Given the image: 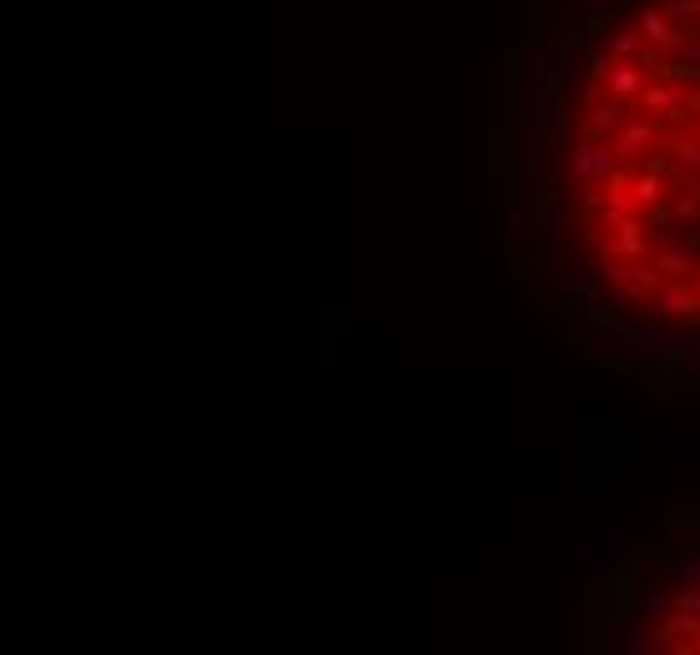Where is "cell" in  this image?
I'll use <instances>...</instances> for the list:
<instances>
[{"label": "cell", "instance_id": "6da1fadb", "mask_svg": "<svg viewBox=\"0 0 700 655\" xmlns=\"http://www.w3.org/2000/svg\"><path fill=\"white\" fill-rule=\"evenodd\" d=\"M675 137V127L665 121V116H645V111H625V121L610 131V146H615V156H620L625 167L630 162H640L645 152H655L660 142H670Z\"/></svg>", "mask_w": 700, "mask_h": 655}, {"label": "cell", "instance_id": "7a4b0ae2", "mask_svg": "<svg viewBox=\"0 0 700 655\" xmlns=\"http://www.w3.org/2000/svg\"><path fill=\"white\" fill-rule=\"evenodd\" d=\"M570 177L580 181V192H599V181L610 177L615 167H620V156H615L610 142H595V137H580V142L570 146Z\"/></svg>", "mask_w": 700, "mask_h": 655}, {"label": "cell", "instance_id": "3957f363", "mask_svg": "<svg viewBox=\"0 0 700 655\" xmlns=\"http://www.w3.org/2000/svg\"><path fill=\"white\" fill-rule=\"evenodd\" d=\"M650 227H645V217L640 212H625L615 227H599L595 232V252H605V257H650Z\"/></svg>", "mask_w": 700, "mask_h": 655}, {"label": "cell", "instance_id": "277c9868", "mask_svg": "<svg viewBox=\"0 0 700 655\" xmlns=\"http://www.w3.org/2000/svg\"><path fill=\"white\" fill-rule=\"evenodd\" d=\"M700 308V288L696 278H665L660 288H655V303H650V313H660V318H690V313Z\"/></svg>", "mask_w": 700, "mask_h": 655}, {"label": "cell", "instance_id": "5b68a950", "mask_svg": "<svg viewBox=\"0 0 700 655\" xmlns=\"http://www.w3.org/2000/svg\"><path fill=\"white\" fill-rule=\"evenodd\" d=\"M625 111H630V106H625V102H615V96H605V91H599L595 102L585 106V116H580V137H595V142H610V131L625 121Z\"/></svg>", "mask_w": 700, "mask_h": 655}, {"label": "cell", "instance_id": "8992f818", "mask_svg": "<svg viewBox=\"0 0 700 655\" xmlns=\"http://www.w3.org/2000/svg\"><path fill=\"white\" fill-rule=\"evenodd\" d=\"M645 262L655 272H665V278H696V272H700V252H696V247H686L680 237H670V243H660V247H650Z\"/></svg>", "mask_w": 700, "mask_h": 655}, {"label": "cell", "instance_id": "52a82bcc", "mask_svg": "<svg viewBox=\"0 0 700 655\" xmlns=\"http://www.w3.org/2000/svg\"><path fill=\"white\" fill-rule=\"evenodd\" d=\"M640 570H645V554H630V560H625V565L610 575L615 615H620V620L630 615V610H640V605H645V600H640V585H635V580H640Z\"/></svg>", "mask_w": 700, "mask_h": 655}, {"label": "cell", "instance_id": "ba28073f", "mask_svg": "<svg viewBox=\"0 0 700 655\" xmlns=\"http://www.w3.org/2000/svg\"><path fill=\"white\" fill-rule=\"evenodd\" d=\"M645 66L640 61H615L610 66V76L599 81V91H605V96H615V102H630V96H640V86H645Z\"/></svg>", "mask_w": 700, "mask_h": 655}, {"label": "cell", "instance_id": "9c48e42d", "mask_svg": "<svg viewBox=\"0 0 700 655\" xmlns=\"http://www.w3.org/2000/svg\"><path fill=\"white\" fill-rule=\"evenodd\" d=\"M630 197H635V212H645V207H655L660 197H670V187H665V177H655V172L640 167L635 181H630Z\"/></svg>", "mask_w": 700, "mask_h": 655}, {"label": "cell", "instance_id": "30bf717a", "mask_svg": "<svg viewBox=\"0 0 700 655\" xmlns=\"http://www.w3.org/2000/svg\"><path fill=\"white\" fill-rule=\"evenodd\" d=\"M675 227H700V187L696 181H690V187H680V192H675Z\"/></svg>", "mask_w": 700, "mask_h": 655}, {"label": "cell", "instance_id": "8fae6325", "mask_svg": "<svg viewBox=\"0 0 700 655\" xmlns=\"http://www.w3.org/2000/svg\"><path fill=\"white\" fill-rule=\"evenodd\" d=\"M640 217H645V227L650 232H660V243H670V237H680V232H675V207L665 202H655V207H645V212H640Z\"/></svg>", "mask_w": 700, "mask_h": 655}, {"label": "cell", "instance_id": "7c38bea8", "mask_svg": "<svg viewBox=\"0 0 700 655\" xmlns=\"http://www.w3.org/2000/svg\"><path fill=\"white\" fill-rule=\"evenodd\" d=\"M660 11L670 15L675 26H686L690 36H700V0H660Z\"/></svg>", "mask_w": 700, "mask_h": 655}, {"label": "cell", "instance_id": "4fadbf2b", "mask_svg": "<svg viewBox=\"0 0 700 655\" xmlns=\"http://www.w3.org/2000/svg\"><path fill=\"white\" fill-rule=\"evenodd\" d=\"M640 46H645V36H640V26L635 31H615V36H610V46H605V51H610V61H635V56H640Z\"/></svg>", "mask_w": 700, "mask_h": 655}, {"label": "cell", "instance_id": "5bb4252c", "mask_svg": "<svg viewBox=\"0 0 700 655\" xmlns=\"http://www.w3.org/2000/svg\"><path fill=\"white\" fill-rule=\"evenodd\" d=\"M670 529H675V535H700V514L696 509H675L670 514Z\"/></svg>", "mask_w": 700, "mask_h": 655}, {"label": "cell", "instance_id": "9a60e30c", "mask_svg": "<svg viewBox=\"0 0 700 655\" xmlns=\"http://www.w3.org/2000/svg\"><path fill=\"white\" fill-rule=\"evenodd\" d=\"M545 131H549V142L560 146V142H564V137H570V111H549Z\"/></svg>", "mask_w": 700, "mask_h": 655}, {"label": "cell", "instance_id": "2e32d148", "mask_svg": "<svg viewBox=\"0 0 700 655\" xmlns=\"http://www.w3.org/2000/svg\"><path fill=\"white\" fill-rule=\"evenodd\" d=\"M585 318H589V323H595L599 333H625V323H620V318H610V313H605V308H589V313H585Z\"/></svg>", "mask_w": 700, "mask_h": 655}, {"label": "cell", "instance_id": "e0dca14e", "mask_svg": "<svg viewBox=\"0 0 700 655\" xmlns=\"http://www.w3.org/2000/svg\"><path fill=\"white\" fill-rule=\"evenodd\" d=\"M610 51H589V81H595V86H599V81H605V76H610Z\"/></svg>", "mask_w": 700, "mask_h": 655}, {"label": "cell", "instance_id": "ac0fdd59", "mask_svg": "<svg viewBox=\"0 0 700 655\" xmlns=\"http://www.w3.org/2000/svg\"><path fill=\"white\" fill-rule=\"evenodd\" d=\"M675 610H696L700 615V585H680L675 590Z\"/></svg>", "mask_w": 700, "mask_h": 655}, {"label": "cell", "instance_id": "d6986e66", "mask_svg": "<svg viewBox=\"0 0 700 655\" xmlns=\"http://www.w3.org/2000/svg\"><path fill=\"white\" fill-rule=\"evenodd\" d=\"M645 610H650V615H655V620L675 615V595H650V600H645Z\"/></svg>", "mask_w": 700, "mask_h": 655}, {"label": "cell", "instance_id": "ffe728a7", "mask_svg": "<svg viewBox=\"0 0 700 655\" xmlns=\"http://www.w3.org/2000/svg\"><path fill=\"white\" fill-rule=\"evenodd\" d=\"M645 384H650V394H655V399H660V403L670 399V373H665V368H660V373H650Z\"/></svg>", "mask_w": 700, "mask_h": 655}, {"label": "cell", "instance_id": "44dd1931", "mask_svg": "<svg viewBox=\"0 0 700 655\" xmlns=\"http://www.w3.org/2000/svg\"><path fill=\"white\" fill-rule=\"evenodd\" d=\"M675 575L686 580V585H700V560H680V565H675Z\"/></svg>", "mask_w": 700, "mask_h": 655}, {"label": "cell", "instance_id": "7402d4cb", "mask_svg": "<svg viewBox=\"0 0 700 655\" xmlns=\"http://www.w3.org/2000/svg\"><path fill=\"white\" fill-rule=\"evenodd\" d=\"M560 202H564L560 192H545V197H535V212H539V217H549V212H554Z\"/></svg>", "mask_w": 700, "mask_h": 655}, {"label": "cell", "instance_id": "603a6c76", "mask_svg": "<svg viewBox=\"0 0 700 655\" xmlns=\"http://www.w3.org/2000/svg\"><path fill=\"white\" fill-rule=\"evenodd\" d=\"M529 278H535V262H519V268L509 272V283H514V288H529Z\"/></svg>", "mask_w": 700, "mask_h": 655}, {"label": "cell", "instance_id": "cb8c5ba5", "mask_svg": "<svg viewBox=\"0 0 700 655\" xmlns=\"http://www.w3.org/2000/svg\"><path fill=\"white\" fill-rule=\"evenodd\" d=\"M665 373H670V378H680V373H686V358H680V353H670V348H665Z\"/></svg>", "mask_w": 700, "mask_h": 655}, {"label": "cell", "instance_id": "d4e9b609", "mask_svg": "<svg viewBox=\"0 0 700 655\" xmlns=\"http://www.w3.org/2000/svg\"><path fill=\"white\" fill-rule=\"evenodd\" d=\"M625 373H630L625 363H599V368H595V378H625Z\"/></svg>", "mask_w": 700, "mask_h": 655}, {"label": "cell", "instance_id": "484cf974", "mask_svg": "<svg viewBox=\"0 0 700 655\" xmlns=\"http://www.w3.org/2000/svg\"><path fill=\"white\" fill-rule=\"evenodd\" d=\"M585 31H620V21H615V15H595Z\"/></svg>", "mask_w": 700, "mask_h": 655}, {"label": "cell", "instance_id": "4316f807", "mask_svg": "<svg viewBox=\"0 0 700 655\" xmlns=\"http://www.w3.org/2000/svg\"><path fill=\"white\" fill-rule=\"evenodd\" d=\"M690 121H700V81L690 86Z\"/></svg>", "mask_w": 700, "mask_h": 655}, {"label": "cell", "instance_id": "83f0119b", "mask_svg": "<svg viewBox=\"0 0 700 655\" xmlns=\"http://www.w3.org/2000/svg\"><path fill=\"white\" fill-rule=\"evenodd\" d=\"M680 243H686V247H696V252H700V227H690V232H680Z\"/></svg>", "mask_w": 700, "mask_h": 655}, {"label": "cell", "instance_id": "f1b7e54d", "mask_svg": "<svg viewBox=\"0 0 700 655\" xmlns=\"http://www.w3.org/2000/svg\"><path fill=\"white\" fill-rule=\"evenodd\" d=\"M680 328H686V333H700V308L690 313V318H680Z\"/></svg>", "mask_w": 700, "mask_h": 655}]
</instances>
